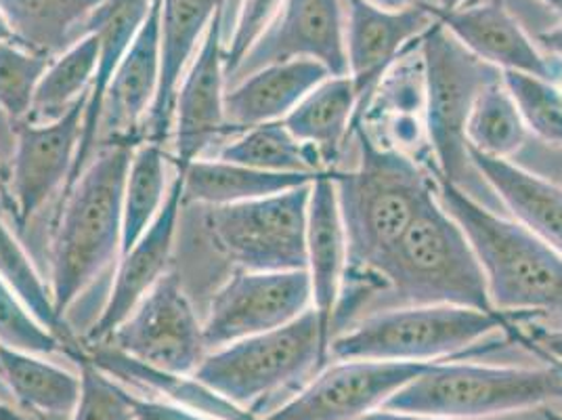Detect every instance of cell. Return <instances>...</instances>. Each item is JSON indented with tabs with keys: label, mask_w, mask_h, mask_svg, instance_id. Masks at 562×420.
<instances>
[{
	"label": "cell",
	"mask_w": 562,
	"mask_h": 420,
	"mask_svg": "<svg viewBox=\"0 0 562 420\" xmlns=\"http://www.w3.org/2000/svg\"><path fill=\"white\" fill-rule=\"evenodd\" d=\"M91 362L112 376L135 380L151 391H160L172 399V404L183 406L198 415L212 420H260L255 419L248 410L227 401L225 397L214 394L204 383H200L193 374H172L151 368L137 362L122 351L97 350Z\"/></svg>",
	"instance_id": "83f0119b"
},
{
	"label": "cell",
	"mask_w": 562,
	"mask_h": 420,
	"mask_svg": "<svg viewBox=\"0 0 562 420\" xmlns=\"http://www.w3.org/2000/svg\"><path fill=\"white\" fill-rule=\"evenodd\" d=\"M562 401V368L432 362L382 408L437 419H492Z\"/></svg>",
	"instance_id": "8992f818"
},
{
	"label": "cell",
	"mask_w": 562,
	"mask_h": 420,
	"mask_svg": "<svg viewBox=\"0 0 562 420\" xmlns=\"http://www.w3.org/2000/svg\"><path fill=\"white\" fill-rule=\"evenodd\" d=\"M328 76V68L315 59H288L235 80L225 91L227 129L246 131L258 124L280 122Z\"/></svg>",
	"instance_id": "603a6c76"
},
{
	"label": "cell",
	"mask_w": 562,
	"mask_h": 420,
	"mask_svg": "<svg viewBox=\"0 0 562 420\" xmlns=\"http://www.w3.org/2000/svg\"><path fill=\"white\" fill-rule=\"evenodd\" d=\"M110 341L124 355L172 374L195 373L211 351L177 272H166Z\"/></svg>",
	"instance_id": "30bf717a"
},
{
	"label": "cell",
	"mask_w": 562,
	"mask_h": 420,
	"mask_svg": "<svg viewBox=\"0 0 562 420\" xmlns=\"http://www.w3.org/2000/svg\"><path fill=\"white\" fill-rule=\"evenodd\" d=\"M7 41H15V38H13V34H11L9 25L4 22V18L0 15V43H7Z\"/></svg>",
	"instance_id": "7dc6e473"
},
{
	"label": "cell",
	"mask_w": 562,
	"mask_h": 420,
	"mask_svg": "<svg viewBox=\"0 0 562 420\" xmlns=\"http://www.w3.org/2000/svg\"><path fill=\"white\" fill-rule=\"evenodd\" d=\"M80 396L70 420H133V394L120 387L112 374L94 366L87 355L80 362Z\"/></svg>",
	"instance_id": "8d00e7d4"
},
{
	"label": "cell",
	"mask_w": 562,
	"mask_h": 420,
	"mask_svg": "<svg viewBox=\"0 0 562 420\" xmlns=\"http://www.w3.org/2000/svg\"><path fill=\"white\" fill-rule=\"evenodd\" d=\"M424 68V129L435 158V175L464 189L474 200L502 212L485 179L470 161L467 122L481 91L504 71L470 53L441 22L420 38Z\"/></svg>",
	"instance_id": "5b68a950"
},
{
	"label": "cell",
	"mask_w": 562,
	"mask_h": 420,
	"mask_svg": "<svg viewBox=\"0 0 562 420\" xmlns=\"http://www.w3.org/2000/svg\"><path fill=\"white\" fill-rule=\"evenodd\" d=\"M288 59H315L331 76H345L349 71L342 0H283L276 22L246 53L227 80L234 85L252 71Z\"/></svg>",
	"instance_id": "5bb4252c"
},
{
	"label": "cell",
	"mask_w": 562,
	"mask_h": 420,
	"mask_svg": "<svg viewBox=\"0 0 562 420\" xmlns=\"http://www.w3.org/2000/svg\"><path fill=\"white\" fill-rule=\"evenodd\" d=\"M359 420H449V419H437V417H426V415H412V412H395V410H375L366 415L363 419Z\"/></svg>",
	"instance_id": "7bdbcfd3"
},
{
	"label": "cell",
	"mask_w": 562,
	"mask_h": 420,
	"mask_svg": "<svg viewBox=\"0 0 562 420\" xmlns=\"http://www.w3.org/2000/svg\"><path fill=\"white\" fill-rule=\"evenodd\" d=\"M548 420H562V417H557V415H548Z\"/></svg>",
	"instance_id": "681fc988"
},
{
	"label": "cell",
	"mask_w": 562,
	"mask_h": 420,
	"mask_svg": "<svg viewBox=\"0 0 562 420\" xmlns=\"http://www.w3.org/2000/svg\"><path fill=\"white\" fill-rule=\"evenodd\" d=\"M546 7H550L552 11H557L559 15H562V0H541Z\"/></svg>",
	"instance_id": "c3c4849f"
},
{
	"label": "cell",
	"mask_w": 562,
	"mask_h": 420,
	"mask_svg": "<svg viewBox=\"0 0 562 420\" xmlns=\"http://www.w3.org/2000/svg\"><path fill=\"white\" fill-rule=\"evenodd\" d=\"M97 62L99 47L93 34H87L70 48L53 57L36 87L27 122H53L64 117L80 99H85L93 85Z\"/></svg>",
	"instance_id": "1f68e13d"
},
{
	"label": "cell",
	"mask_w": 562,
	"mask_h": 420,
	"mask_svg": "<svg viewBox=\"0 0 562 420\" xmlns=\"http://www.w3.org/2000/svg\"><path fill=\"white\" fill-rule=\"evenodd\" d=\"M414 305L493 311L469 237L437 200V194L422 207L374 276L363 286L342 290L331 334L378 311Z\"/></svg>",
	"instance_id": "6da1fadb"
},
{
	"label": "cell",
	"mask_w": 562,
	"mask_h": 420,
	"mask_svg": "<svg viewBox=\"0 0 562 420\" xmlns=\"http://www.w3.org/2000/svg\"><path fill=\"white\" fill-rule=\"evenodd\" d=\"M328 362V345L311 307L285 327L209 351L193 376L235 406L248 410Z\"/></svg>",
	"instance_id": "ba28073f"
},
{
	"label": "cell",
	"mask_w": 562,
	"mask_h": 420,
	"mask_svg": "<svg viewBox=\"0 0 562 420\" xmlns=\"http://www.w3.org/2000/svg\"><path fill=\"white\" fill-rule=\"evenodd\" d=\"M225 59H223V9L198 48L186 76L179 82L172 112L175 164L186 170L223 133L225 122Z\"/></svg>",
	"instance_id": "2e32d148"
},
{
	"label": "cell",
	"mask_w": 562,
	"mask_h": 420,
	"mask_svg": "<svg viewBox=\"0 0 562 420\" xmlns=\"http://www.w3.org/2000/svg\"><path fill=\"white\" fill-rule=\"evenodd\" d=\"M186 207V187L183 173L177 170L168 187L165 207L147 228V232L117 258L116 276L112 281L105 305L89 328L87 339L91 343L108 341L116 328L135 311L143 297L165 278L168 263L172 257L175 237L179 230L181 210Z\"/></svg>",
	"instance_id": "e0dca14e"
},
{
	"label": "cell",
	"mask_w": 562,
	"mask_h": 420,
	"mask_svg": "<svg viewBox=\"0 0 562 420\" xmlns=\"http://www.w3.org/2000/svg\"><path fill=\"white\" fill-rule=\"evenodd\" d=\"M359 161L351 170H334L340 214L349 242L345 288L363 286L395 248L422 207L435 196V177L409 154L389 147L359 124Z\"/></svg>",
	"instance_id": "7a4b0ae2"
},
{
	"label": "cell",
	"mask_w": 562,
	"mask_h": 420,
	"mask_svg": "<svg viewBox=\"0 0 562 420\" xmlns=\"http://www.w3.org/2000/svg\"><path fill=\"white\" fill-rule=\"evenodd\" d=\"M430 364L340 360L260 420H359L380 410Z\"/></svg>",
	"instance_id": "7c38bea8"
},
{
	"label": "cell",
	"mask_w": 562,
	"mask_h": 420,
	"mask_svg": "<svg viewBox=\"0 0 562 420\" xmlns=\"http://www.w3.org/2000/svg\"><path fill=\"white\" fill-rule=\"evenodd\" d=\"M538 43L539 47L543 48L546 55L562 62V25L550 27L546 32H539Z\"/></svg>",
	"instance_id": "60d3db41"
},
{
	"label": "cell",
	"mask_w": 562,
	"mask_h": 420,
	"mask_svg": "<svg viewBox=\"0 0 562 420\" xmlns=\"http://www.w3.org/2000/svg\"><path fill=\"white\" fill-rule=\"evenodd\" d=\"M529 129L516 108L515 99L504 85V74L493 80L476 97L469 122V150L499 161H515L516 154L527 145Z\"/></svg>",
	"instance_id": "836d02e7"
},
{
	"label": "cell",
	"mask_w": 562,
	"mask_h": 420,
	"mask_svg": "<svg viewBox=\"0 0 562 420\" xmlns=\"http://www.w3.org/2000/svg\"><path fill=\"white\" fill-rule=\"evenodd\" d=\"M133 408H135L133 420H212L177 404L143 399L137 396H133Z\"/></svg>",
	"instance_id": "ab89813d"
},
{
	"label": "cell",
	"mask_w": 562,
	"mask_h": 420,
	"mask_svg": "<svg viewBox=\"0 0 562 420\" xmlns=\"http://www.w3.org/2000/svg\"><path fill=\"white\" fill-rule=\"evenodd\" d=\"M311 184L239 205L212 207L206 228L216 248L246 272L306 269Z\"/></svg>",
	"instance_id": "9c48e42d"
},
{
	"label": "cell",
	"mask_w": 562,
	"mask_h": 420,
	"mask_svg": "<svg viewBox=\"0 0 562 420\" xmlns=\"http://www.w3.org/2000/svg\"><path fill=\"white\" fill-rule=\"evenodd\" d=\"M0 345L13 350L30 351L38 355H50L64 351V345L41 327L20 299L0 280Z\"/></svg>",
	"instance_id": "f35d334b"
},
{
	"label": "cell",
	"mask_w": 562,
	"mask_h": 420,
	"mask_svg": "<svg viewBox=\"0 0 562 420\" xmlns=\"http://www.w3.org/2000/svg\"><path fill=\"white\" fill-rule=\"evenodd\" d=\"M536 341L539 350L546 353V357L557 360L562 366V332H539Z\"/></svg>",
	"instance_id": "b9f144b4"
},
{
	"label": "cell",
	"mask_w": 562,
	"mask_h": 420,
	"mask_svg": "<svg viewBox=\"0 0 562 420\" xmlns=\"http://www.w3.org/2000/svg\"><path fill=\"white\" fill-rule=\"evenodd\" d=\"M227 163L244 164L267 173H290V175H322L329 173L305 143L296 140L288 126L280 122H267L241 131L229 141L218 156Z\"/></svg>",
	"instance_id": "4dcf8cb0"
},
{
	"label": "cell",
	"mask_w": 562,
	"mask_h": 420,
	"mask_svg": "<svg viewBox=\"0 0 562 420\" xmlns=\"http://www.w3.org/2000/svg\"><path fill=\"white\" fill-rule=\"evenodd\" d=\"M87 97L53 122H20L11 166V194L18 228H25L68 184L76 163Z\"/></svg>",
	"instance_id": "9a60e30c"
},
{
	"label": "cell",
	"mask_w": 562,
	"mask_h": 420,
	"mask_svg": "<svg viewBox=\"0 0 562 420\" xmlns=\"http://www.w3.org/2000/svg\"><path fill=\"white\" fill-rule=\"evenodd\" d=\"M435 7L439 9V13H447V11H453L458 7L464 4V0H432Z\"/></svg>",
	"instance_id": "f6af8a7d"
},
{
	"label": "cell",
	"mask_w": 562,
	"mask_h": 420,
	"mask_svg": "<svg viewBox=\"0 0 562 420\" xmlns=\"http://www.w3.org/2000/svg\"><path fill=\"white\" fill-rule=\"evenodd\" d=\"M0 378L24 404L48 417H71L80 396V376L68 373L38 353L0 345Z\"/></svg>",
	"instance_id": "f1b7e54d"
},
{
	"label": "cell",
	"mask_w": 562,
	"mask_h": 420,
	"mask_svg": "<svg viewBox=\"0 0 562 420\" xmlns=\"http://www.w3.org/2000/svg\"><path fill=\"white\" fill-rule=\"evenodd\" d=\"M151 2L154 0H103L91 15L87 34H93L97 38L99 62H97L91 91L87 95L76 163L71 168L70 179L64 187V194L78 181V177L82 175V170L94 156V143L101 135L103 103H105L110 82L114 78V71L120 66L122 57L135 43L140 27L145 24Z\"/></svg>",
	"instance_id": "ffe728a7"
},
{
	"label": "cell",
	"mask_w": 562,
	"mask_h": 420,
	"mask_svg": "<svg viewBox=\"0 0 562 420\" xmlns=\"http://www.w3.org/2000/svg\"><path fill=\"white\" fill-rule=\"evenodd\" d=\"M345 9L347 74L359 97L357 126L386 71L407 48L420 41L430 25L439 22V9L428 2L386 11L368 0H345Z\"/></svg>",
	"instance_id": "4fadbf2b"
},
{
	"label": "cell",
	"mask_w": 562,
	"mask_h": 420,
	"mask_svg": "<svg viewBox=\"0 0 562 420\" xmlns=\"http://www.w3.org/2000/svg\"><path fill=\"white\" fill-rule=\"evenodd\" d=\"M0 420H30L22 417L20 412H15L11 406H7V404H2L0 401Z\"/></svg>",
	"instance_id": "bcb514c9"
},
{
	"label": "cell",
	"mask_w": 562,
	"mask_h": 420,
	"mask_svg": "<svg viewBox=\"0 0 562 420\" xmlns=\"http://www.w3.org/2000/svg\"><path fill=\"white\" fill-rule=\"evenodd\" d=\"M504 328L495 311L456 305H414L366 316L331 336L328 362L378 360L405 364L446 362Z\"/></svg>",
	"instance_id": "52a82bcc"
},
{
	"label": "cell",
	"mask_w": 562,
	"mask_h": 420,
	"mask_svg": "<svg viewBox=\"0 0 562 420\" xmlns=\"http://www.w3.org/2000/svg\"><path fill=\"white\" fill-rule=\"evenodd\" d=\"M166 154L160 143L145 141L133 150L122 194V253H126L165 207Z\"/></svg>",
	"instance_id": "d6a6232c"
},
{
	"label": "cell",
	"mask_w": 562,
	"mask_h": 420,
	"mask_svg": "<svg viewBox=\"0 0 562 420\" xmlns=\"http://www.w3.org/2000/svg\"><path fill=\"white\" fill-rule=\"evenodd\" d=\"M357 108L359 97L351 76H328L283 118V124L296 140L317 152L326 170H334V163L355 131Z\"/></svg>",
	"instance_id": "d4e9b609"
},
{
	"label": "cell",
	"mask_w": 562,
	"mask_h": 420,
	"mask_svg": "<svg viewBox=\"0 0 562 420\" xmlns=\"http://www.w3.org/2000/svg\"><path fill=\"white\" fill-rule=\"evenodd\" d=\"M223 9V0H162L160 18V87L145 131L149 141L162 145L172 131L175 97L181 78L202 45L212 20Z\"/></svg>",
	"instance_id": "7402d4cb"
},
{
	"label": "cell",
	"mask_w": 562,
	"mask_h": 420,
	"mask_svg": "<svg viewBox=\"0 0 562 420\" xmlns=\"http://www.w3.org/2000/svg\"><path fill=\"white\" fill-rule=\"evenodd\" d=\"M103 0H0V15L18 45L57 57L87 36L94 9Z\"/></svg>",
	"instance_id": "484cf974"
},
{
	"label": "cell",
	"mask_w": 562,
	"mask_h": 420,
	"mask_svg": "<svg viewBox=\"0 0 562 420\" xmlns=\"http://www.w3.org/2000/svg\"><path fill=\"white\" fill-rule=\"evenodd\" d=\"M0 280L9 286V290L20 299L30 311V316L48 330L68 355H76L80 362L87 357L78 345L74 330L66 318H61L53 303V295L47 281L41 278L36 265L27 257L24 244L18 240V234L4 219L0 209Z\"/></svg>",
	"instance_id": "f546056e"
},
{
	"label": "cell",
	"mask_w": 562,
	"mask_h": 420,
	"mask_svg": "<svg viewBox=\"0 0 562 420\" xmlns=\"http://www.w3.org/2000/svg\"><path fill=\"white\" fill-rule=\"evenodd\" d=\"M349 269V242L340 214L334 170L322 173L311 184L306 209V276L311 299L324 332L326 345L331 341V324Z\"/></svg>",
	"instance_id": "d6986e66"
},
{
	"label": "cell",
	"mask_w": 562,
	"mask_h": 420,
	"mask_svg": "<svg viewBox=\"0 0 562 420\" xmlns=\"http://www.w3.org/2000/svg\"><path fill=\"white\" fill-rule=\"evenodd\" d=\"M439 22L470 53L497 70L529 74L554 85L562 80L561 62L541 53L515 15L497 0L472 7L462 4L453 11L439 13Z\"/></svg>",
	"instance_id": "ac0fdd59"
},
{
	"label": "cell",
	"mask_w": 562,
	"mask_h": 420,
	"mask_svg": "<svg viewBox=\"0 0 562 420\" xmlns=\"http://www.w3.org/2000/svg\"><path fill=\"white\" fill-rule=\"evenodd\" d=\"M48 57L32 53L15 41L0 43V112L20 124L30 117L36 87L47 70Z\"/></svg>",
	"instance_id": "d590c367"
},
{
	"label": "cell",
	"mask_w": 562,
	"mask_h": 420,
	"mask_svg": "<svg viewBox=\"0 0 562 420\" xmlns=\"http://www.w3.org/2000/svg\"><path fill=\"white\" fill-rule=\"evenodd\" d=\"M435 194L469 237L493 311L527 313L562 327V255L515 219L481 205L437 175Z\"/></svg>",
	"instance_id": "3957f363"
},
{
	"label": "cell",
	"mask_w": 562,
	"mask_h": 420,
	"mask_svg": "<svg viewBox=\"0 0 562 420\" xmlns=\"http://www.w3.org/2000/svg\"><path fill=\"white\" fill-rule=\"evenodd\" d=\"M469 152L474 168L510 219L562 255V187L513 161Z\"/></svg>",
	"instance_id": "cb8c5ba5"
},
{
	"label": "cell",
	"mask_w": 562,
	"mask_h": 420,
	"mask_svg": "<svg viewBox=\"0 0 562 420\" xmlns=\"http://www.w3.org/2000/svg\"><path fill=\"white\" fill-rule=\"evenodd\" d=\"M160 18L162 0H154L145 24L122 57L105 95L101 131L122 143H131L140 126L147 124L158 95L162 70Z\"/></svg>",
	"instance_id": "44dd1931"
},
{
	"label": "cell",
	"mask_w": 562,
	"mask_h": 420,
	"mask_svg": "<svg viewBox=\"0 0 562 420\" xmlns=\"http://www.w3.org/2000/svg\"><path fill=\"white\" fill-rule=\"evenodd\" d=\"M283 0H241L234 22L223 34L225 76L229 78L246 53L257 45L258 38L276 22Z\"/></svg>",
	"instance_id": "74e56055"
},
{
	"label": "cell",
	"mask_w": 562,
	"mask_h": 420,
	"mask_svg": "<svg viewBox=\"0 0 562 420\" xmlns=\"http://www.w3.org/2000/svg\"><path fill=\"white\" fill-rule=\"evenodd\" d=\"M368 2H372L374 7H380V9H386V11H401V9H409V7H416V4H428L432 0H368Z\"/></svg>",
	"instance_id": "ee69618b"
},
{
	"label": "cell",
	"mask_w": 562,
	"mask_h": 420,
	"mask_svg": "<svg viewBox=\"0 0 562 420\" xmlns=\"http://www.w3.org/2000/svg\"><path fill=\"white\" fill-rule=\"evenodd\" d=\"M313 307L311 281L303 272L237 269L212 297L202 322L209 350L285 327Z\"/></svg>",
	"instance_id": "8fae6325"
},
{
	"label": "cell",
	"mask_w": 562,
	"mask_h": 420,
	"mask_svg": "<svg viewBox=\"0 0 562 420\" xmlns=\"http://www.w3.org/2000/svg\"><path fill=\"white\" fill-rule=\"evenodd\" d=\"M504 85L531 135L562 150V89L529 74L504 71Z\"/></svg>",
	"instance_id": "e575fe53"
},
{
	"label": "cell",
	"mask_w": 562,
	"mask_h": 420,
	"mask_svg": "<svg viewBox=\"0 0 562 420\" xmlns=\"http://www.w3.org/2000/svg\"><path fill=\"white\" fill-rule=\"evenodd\" d=\"M133 158L131 143L103 145L64 194L50 248L53 303L61 318L122 251V194Z\"/></svg>",
	"instance_id": "277c9868"
},
{
	"label": "cell",
	"mask_w": 562,
	"mask_h": 420,
	"mask_svg": "<svg viewBox=\"0 0 562 420\" xmlns=\"http://www.w3.org/2000/svg\"><path fill=\"white\" fill-rule=\"evenodd\" d=\"M183 173L186 205L204 207H227L257 198H267L294 187L313 184L319 175H290V173H267L244 164L227 163L221 158L204 161L198 158Z\"/></svg>",
	"instance_id": "4316f807"
}]
</instances>
